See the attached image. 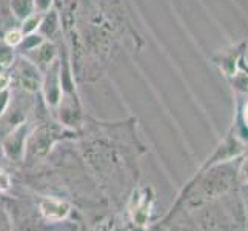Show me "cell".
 I'll list each match as a JSON object with an SVG mask.
<instances>
[{"mask_svg": "<svg viewBox=\"0 0 248 231\" xmlns=\"http://www.w3.org/2000/svg\"><path fill=\"white\" fill-rule=\"evenodd\" d=\"M244 122L248 128V100L245 102V105H244Z\"/></svg>", "mask_w": 248, "mask_h": 231, "instance_id": "3957f363", "label": "cell"}, {"mask_svg": "<svg viewBox=\"0 0 248 231\" xmlns=\"http://www.w3.org/2000/svg\"><path fill=\"white\" fill-rule=\"evenodd\" d=\"M5 42L8 44V46H19L23 42V32L20 30H10L5 36Z\"/></svg>", "mask_w": 248, "mask_h": 231, "instance_id": "6da1fadb", "label": "cell"}, {"mask_svg": "<svg viewBox=\"0 0 248 231\" xmlns=\"http://www.w3.org/2000/svg\"><path fill=\"white\" fill-rule=\"evenodd\" d=\"M10 76H6V74H0V91H3L8 85H10Z\"/></svg>", "mask_w": 248, "mask_h": 231, "instance_id": "7a4b0ae2", "label": "cell"}]
</instances>
